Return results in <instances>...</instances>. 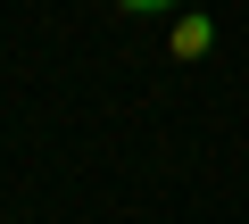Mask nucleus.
<instances>
[{
  "label": "nucleus",
  "instance_id": "f257e3e1",
  "mask_svg": "<svg viewBox=\"0 0 249 224\" xmlns=\"http://www.w3.org/2000/svg\"><path fill=\"white\" fill-rule=\"evenodd\" d=\"M208 42H216V25H208V17H183V25H175V50H183V58H199Z\"/></svg>",
  "mask_w": 249,
  "mask_h": 224
},
{
  "label": "nucleus",
  "instance_id": "f03ea898",
  "mask_svg": "<svg viewBox=\"0 0 249 224\" xmlns=\"http://www.w3.org/2000/svg\"><path fill=\"white\" fill-rule=\"evenodd\" d=\"M116 9H133V17H166L175 0H116Z\"/></svg>",
  "mask_w": 249,
  "mask_h": 224
}]
</instances>
